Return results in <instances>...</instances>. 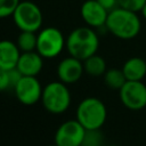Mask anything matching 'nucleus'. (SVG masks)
<instances>
[{
	"label": "nucleus",
	"instance_id": "nucleus-1",
	"mask_svg": "<svg viewBox=\"0 0 146 146\" xmlns=\"http://www.w3.org/2000/svg\"><path fill=\"white\" fill-rule=\"evenodd\" d=\"M105 26L114 36L122 40H130L138 35L141 23L137 13L116 7L108 13Z\"/></svg>",
	"mask_w": 146,
	"mask_h": 146
},
{
	"label": "nucleus",
	"instance_id": "nucleus-2",
	"mask_svg": "<svg viewBox=\"0 0 146 146\" xmlns=\"http://www.w3.org/2000/svg\"><path fill=\"white\" fill-rule=\"evenodd\" d=\"M99 47V38L91 26L74 29L66 38V49L68 54L81 60L95 55Z\"/></svg>",
	"mask_w": 146,
	"mask_h": 146
},
{
	"label": "nucleus",
	"instance_id": "nucleus-3",
	"mask_svg": "<svg viewBox=\"0 0 146 146\" xmlns=\"http://www.w3.org/2000/svg\"><path fill=\"white\" fill-rule=\"evenodd\" d=\"M107 117L105 104L96 97H87L80 102L76 108V120L86 130L100 129Z\"/></svg>",
	"mask_w": 146,
	"mask_h": 146
},
{
	"label": "nucleus",
	"instance_id": "nucleus-4",
	"mask_svg": "<svg viewBox=\"0 0 146 146\" xmlns=\"http://www.w3.org/2000/svg\"><path fill=\"white\" fill-rule=\"evenodd\" d=\"M41 103L44 110L51 114H62L71 104V94L66 83L59 81L49 82L42 90Z\"/></svg>",
	"mask_w": 146,
	"mask_h": 146
},
{
	"label": "nucleus",
	"instance_id": "nucleus-5",
	"mask_svg": "<svg viewBox=\"0 0 146 146\" xmlns=\"http://www.w3.org/2000/svg\"><path fill=\"white\" fill-rule=\"evenodd\" d=\"M13 19L19 31L36 32L42 25V13L32 1H21L13 14Z\"/></svg>",
	"mask_w": 146,
	"mask_h": 146
},
{
	"label": "nucleus",
	"instance_id": "nucleus-6",
	"mask_svg": "<svg viewBox=\"0 0 146 146\" xmlns=\"http://www.w3.org/2000/svg\"><path fill=\"white\" fill-rule=\"evenodd\" d=\"M64 47H66V40L58 29L48 26L38 33L36 51L43 58H55L62 52Z\"/></svg>",
	"mask_w": 146,
	"mask_h": 146
},
{
	"label": "nucleus",
	"instance_id": "nucleus-7",
	"mask_svg": "<svg viewBox=\"0 0 146 146\" xmlns=\"http://www.w3.org/2000/svg\"><path fill=\"white\" fill-rule=\"evenodd\" d=\"M122 104L131 111H139L146 106V84L140 81L128 80L119 90Z\"/></svg>",
	"mask_w": 146,
	"mask_h": 146
},
{
	"label": "nucleus",
	"instance_id": "nucleus-8",
	"mask_svg": "<svg viewBox=\"0 0 146 146\" xmlns=\"http://www.w3.org/2000/svg\"><path fill=\"white\" fill-rule=\"evenodd\" d=\"M86 128L78 120L63 122L55 133V143L58 146H80L83 144Z\"/></svg>",
	"mask_w": 146,
	"mask_h": 146
},
{
	"label": "nucleus",
	"instance_id": "nucleus-9",
	"mask_svg": "<svg viewBox=\"0 0 146 146\" xmlns=\"http://www.w3.org/2000/svg\"><path fill=\"white\" fill-rule=\"evenodd\" d=\"M43 88L41 87L36 76L23 75L14 88L15 95L19 103L24 105H34L41 100Z\"/></svg>",
	"mask_w": 146,
	"mask_h": 146
},
{
	"label": "nucleus",
	"instance_id": "nucleus-10",
	"mask_svg": "<svg viewBox=\"0 0 146 146\" xmlns=\"http://www.w3.org/2000/svg\"><path fill=\"white\" fill-rule=\"evenodd\" d=\"M83 73H84L83 60L73 57L71 55L70 57H66L63 60H60L57 66L58 79L66 84L78 82Z\"/></svg>",
	"mask_w": 146,
	"mask_h": 146
},
{
	"label": "nucleus",
	"instance_id": "nucleus-11",
	"mask_svg": "<svg viewBox=\"0 0 146 146\" xmlns=\"http://www.w3.org/2000/svg\"><path fill=\"white\" fill-rule=\"evenodd\" d=\"M81 16L88 26L102 27L106 24L108 11L97 0H86L81 6Z\"/></svg>",
	"mask_w": 146,
	"mask_h": 146
},
{
	"label": "nucleus",
	"instance_id": "nucleus-12",
	"mask_svg": "<svg viewBox=\"0 0 146 146\" xmlns=\"http://www.w3.org/2000/svg\"><path fill=\"white\" fill-rule=\"evenodd\" d=\"M43 66V57L38 51H23L21 54L17 68L23 75L36 76Z\"/></svg>",
	"mask_w": 146,
	"mask_h": 146
},
{
	"label": "nucleus",
	"instance_id": "nucleus-13",
	"mask_svg": "<svg viewBox=\"0 0 146 146\" xmlns=\"http://www.w3.org/2000/svg\"><path fill=\"white\" fill-rule=\"evenodd\" d=\"M21 49L17 43L9 40H3L0 42V70H10L17 67Z\"/></svg>",
	"mask_w": 146,
	"mask_h": 146
},
{
	"label": "nucleus",
	"instance_id": "nucleus-14",
	"mask_svg": "<svg viewBox=\"0 0 146 146\" xmlns=\"http://www.w3.org/2000/svg\"><path fill=\"white\" fill-rule=\"evenodd\" d=\"M122 71L127 80L140 81L146 75V62L140 57H131L123 64Z\"/></svg>",
	"mask_w": 146,
	"mask_h": 146
},
{
	"label": "nucleus",
	"instance_id": "nucleus-15",
	"mask_svg": "<svg viewBox=\"0 0 146 146\" xmlns=\"http://www.w3.org/2000/svg\"><path fill=\"white\" fill-rule=\"evenodd\" d=\"M83 67L87 74L91 76H100L106 72V62L102 56L95 54L83 60Z\"/></svg>",
	"mask_w": 146,
	"mask_h": 146
},
{
	"label": "nucleus",
	"instance_id": "nucleus-16",
	"mask_svg": "<svg viewBox=\"0 0 146 146\" xmlns=\"http://www.w3.org/2000/svg\"><path fill=\"white\" fill-rule=\"evenodd\" d=\"M127 81L128 80H127L122 68L121 70H119V68H110V70H106L105 74H104V82L111 89L120 90Z\"/></svg>",
	"mask_w": 146,
	"mask_h": 146
},
{
	"label": "nucleus",
	"instance_id": "nucleus-17",
	"mask_svg": "<svg viewBox=\"0 0 146 146\" xmlns=\"http://www.w3.org/2000/svg\"><path fill=\"white\" fill-rule=\"evenodd\" d=\"M36 42H38V34L31 31H21L17 38V46L22 51H33L36 50Z\"/></svg>",
	"mask_w": 146,
	"mask_h": 146
},
{
	"label": "nucleus",
	"instance_id": "nucleus-18",
	"mask_svg": "<svg viewBox=\"0 0 146 146\" xmlns=\"http://www.w3.org/2000/svg\"><path fill=\"white\" fill-rule=\"evenodd\" d=\"M99 130L100 129L87 130L82 145H86V146H98L99 144H102L103 136H102V132Z\"/></svg>",
	"mask_w": 146,
	"mask_h": 146
},
{
	"label": "nucleus",
	"instance_id": "nucleus-19",
	"mask_svg": "<svg viewBox=\"0 0 146 146\" xmlns=\"http://www.w3.org/2000/svg\"><path fill=\"white\" fill-rule=\"evenodd\" d=\"M19 2L21 0H0V16L3 18L13 16Z\"/></svg>",
	"mask_w": 146,
	"mask_h": 146
},
{
	"label": "nucleus",
	"instance_id": "nucleus-20",
	"mask_svg": "<svg viewBox=\"0 0 146 146\" xmlns=\"http://www.w3.org/2000/svg\"><path fill=\"white\" fill-rule=\"evenodd\" d=\"M119 7H122L124 9L138 13L141 10L144 5L146 3V0H117Z\"/></svg>",
	"mask_w": 146,
	"mask_h": 146
},
{
	"label": "nucleus",
	"instance_id": "nucleus-21",
	"mask_svg": "<svg viewBox=\"0 0 146 146\" xmlns=\"http://www.w3.org/2000/svg\"><path fill=\"white\" fill-rule=\"evenodd\" d=\"M108 13L119 7V1L117 0H97Z\"/></svg>",
	"mask_w": 146,
	"mask_h": 146
},
{
	"label": "nucleus",
	"instance_id": "nucleus-22",
	"mask_svg": "<svg viewBox=\"0 0 146 146\" xmlns=\"http://www.w3.org/2000/svg\"><path fill=\"white\" fill-rule=\"evenodd\" d=\"M9 88V78H8V72L6 70H0V89L6 90Z\"/></svg>",
	"mask_w": 146,
	"mask_h": 146
},
{
	"label": "nucleus",
	"instance_id": "nucleus-23",
	"mask_svg": "<svg viewBox=\"0 0 146 146\" xmlns=\"http://www.w3.org/2000/svg\"><path fill=\"white\" fill-rule=\"evenodd\" d=\"M140 13H141V15H143V17L146 19V3L144 5V7L141 8V10H140Z\"/></svg>",
	"mask_w": 146,
	"mask_h": 146
}]
</instances>
